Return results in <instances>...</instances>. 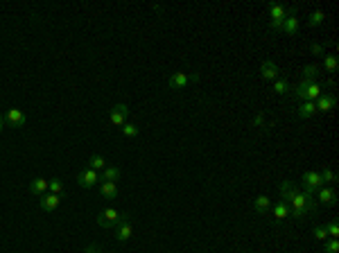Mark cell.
I'll use <instances>...</instances> for the list:
<instances>
[{
	"label": "cell",
	"mask_w": 339,
	"mask_h": 253,
	"mask_svg": "<svg viewBox=\"0 0 339 253\" xmlns=\"http://www.w3.org/2000/svg\"><path fill=\"white\" fill-rule=\"evenodd\" d=\"M281 32H285L287 36H294L296 32H299V18H296V7L287 9V16H285V21H283V25H281Z\"/></svg>",
	"instance_id": "ba28073f"
},
{
	"label": "cell",
	"mask_w": 339,
	"mask_h": 253,
	"mask_svg": "<svg viewBox=\"0 0 339 253\" xmlns=\"http://www.w3.org/2000/svg\"><path fill=\"white\" fill-rule=\"evenodd\" d=\"M314 106H317V111H321V113H328V111H332L337 106V97L332 95V93H323L321 97L314 100Z\"/></svg>",
	"instance_id": "30bf717a"
},
{
	"label": "cell",
	"mask_w": 339,
	"mask_h": 253,
	"mask_svg": "<svg viewBox=\"0 0 339 253\" xmlns=\"http://www.w3.org/2000/svg\"><path fill=\"white\" fill-rule=\"evenodd\" d=\"M127 118H129V106L127 104H115L113 109H111V113H109V122L113 124V126H122L124 122H127Z\"/></svg>",
	"instance_id": "8992f818"
},
{
	"label": "cell",
	"mask_w": 339,
	"mask_h": 253,
	"mask_svg": "<svg viewBox=\"0 0 339 253\" xmlns=\"http://www.w3.org/2000/svg\"><path fill=\"white\" fill-rule=\"evenodd\" d=\"M317 73H319L317 64L305 66V68H303V82H314V79H317Z\"/></svg>",
	"instance_id": "d4e9b609"
},
{
	"label": "cell",
	"mask_w": 339,
	"mask_h": 253,
	"mask_svg": "<svg viewBox=\"0 0 339 253\" xmlns=\"http://www.w3.org/2000/svg\"><path fill=\"white\" fill-rule=\"evenodd\" d=\"M269 16H272L269 27L281 32V25H283V21H285V16H287V7H283V5H269Z\"/></svg>",
	"instance_id": "5b68a950"
},
{
	"label": "cell",
	"mask_w": 339,
	"mask_h": 253,
	"mask_svg": "<svg viewBox=\"0 0 339 253\" xmlns=\"http://www.w3.org/2000/svg\"><path fill=\"white\" fill-rule=\"evenodd\" d=\"M194 82H199V73H192V75H188V73H174L168 79V86L174 88V91H181V88H185L188 84H194Z\"/></svg>",
	"instance_id": "277c9868"
},
{
	"label": "cell",
	"mask_w": 339,
	"mask_h": 253,
	"mask_svg": "<svg viewBox=\"0 0 339 253\" xmlns=\"http://www.w3.org/2000/svg\"><path fill=\"white\" fill-rule=\"evenodd\" d=\"M120 131H122L127 138H133V136H138V126H136V124H129V122H124L122 126H120Z\"/></svg>",
	"instance_id": "f546056e"
},
{
	"label": "cell",
	"mask_w": 339,
	"mask_h": 253,
	"mask_svg": "<svg viewBox=\"0 0 339 253\" xmlns=\"http://www.w3.org/2000/svg\"><path fill=\"white\" fill-rule=\"evenodd\" d=\"M269 208H272V199H269L267 195H260V197H255V199H253V210L258 215H267Z\"/></svg>",
	"instance_id": "e0dca14e"
},
{
	"label": "cell",
	"mask_w": 339,
	"mask_h": 253,
	"mask_svg": "<svg viewBox=\"0 0 339 253\" xmlns=\"http://www.w3.org/2000/svg\"><path fill=\"white\" fill-rule=\"evenodd\" d=\"M292 91H294V95L299 97V100H303V102H314L317 97L323 95L321 84H317V82H301L299 86L292 88Z\"/></svg>",
	"instance_id": "7a4b0ae2"
},
{
	"label": "cell",
	"mask_w": 339,
	"mask_h": 253,
	"mask_svg": "<svg viewBox=\"0 0 339 253\" xmlns=\"http://www.w3.org/2000/svg\"><path fill=\"white\" fill-rule=\"evenodd\" d=\"M323 251H326V253H339V242H337V237H328V240L323 242Z\"/></svg>",
	"instance_id": "f1b7e54d"
},
{
	"label": "cell",
	"mask_w": 339,
	"mask_h": 253,
	"mask_svg": "<svg viewBox=\"0 0 339 253\" xmlns=\"http://www.w3.org/2000/svg\"><path fill=\"white\" fill-rule=\"evenodd\" d=\"M77 183L82 185V188H86V190H91V188H95L97 183H100V172H95V170H84V172H80L77 174Z\"/></svg>",
	"instance_id": "52a82bcc"
},
{
	"label": "cell",
	"mask_w": 339,
	"mask_h": 253,
	"mask_svg": "<svg viewBox=\"0 0 339 253\" xmlns=\"http://www.w3.org/2000/svg\"><path fill=\"white\" fill-rule=\"evenodd\" d=\"M326 23V14L321 12V9H317V12H312L308 16V25L310 27H317V25H323Z\"/></svg>",
	"instance_id": "603a6c76"
},
{
	"label": "cell",
	"mask_w": 339,
	"mask_h": 253,
	"mask_svg": "<svg viewBox=\"0 0 339 253\" xmlns=\"http://www.w3.org/2000/svg\"><path fill=\"white\" fill-rule=\"evenodd\" d=\"M274 91H276L278 95H290V91H292V84H290V79H285V77H278L276 82H274Z\"/></svg>",
	"instance_id": "7402d4cb"
},
{
	"label": "cell",
	"mask_w": 339,
	"mask_h": 253,
	"mask_svg": "<svg viewBox=\"0 0 339 253\" xmlns=\"http://www.w3.org/2000/svg\"><path fill=\"white\" fill-rule=\"evenodd\" d=\"M260 75H262V79H267V82H276L278 79V66L272 61V59H267V61H262L260 66Z\"/></svg>",
	"instance_id": "9a60e30c"
},
{
	"label": "cell",
	"mask_w": 339,
	"mask_h": 253,
	"mask_svg": "<svg viewBox=\"0 0 339 253\" xmlns=\"http://www.w3.org/2000/svg\"><path fill=\"white\" fill-rule=\"evenodd\" d=\"M319 176H321V183L328 185V183H337V174L330 170V167H323L321 172H319Z\"/></svg>",
	"instance_id": "cb8c5ba5"
},
{
	"label": "cell",
	"mask_w": 339,
	"mask_h": 253,
	"mask_svg": "<svg viewBox=\"0 0 339 253\" xmlns=\"http://www.w3.org/2000/svg\"><path fill=\"white\" fill-rule=\"evenodd\" d=\"M129 215L127 213H120V210H115V208H104V210H100L97 213V226H102V228H115L122 219H127Z\"/></svg>",
	"instance_id": "3957f363"
},
{
	"label": "cell",
	"mask_w": 339,
	"mask_h": 253,
	"mask_svg": "<svg viewBox=\"0 0 339 253\" xmlns=\"http://www.w3.org/2000/svg\"><path fill=\"white\" fill-rule=\"evenodd\" d=\"M84 253H100V246H97V244H88L86 249H84Z\"/></svg>",
	"instance_id": "836d02e7"
},
{
	"label": "cell",
	"mask_w": 339,
	"mask_h": 253,
	"mask_svg": "<svg viewBox=\"0 0 339 253\" xmlns=\"http://www.w3.org/2000/svg\"><path fill=\"white\" fill-rule=\"evenodd\" d=\"M118 179H120V167H113V165H106L100 174V181H111V183H115Z\"/></svg>",
	"instance_id": "d6986e66"
},
{
	"label": "cell",
	"mask_w": 339,
	"mask_h": 253,
	"mask_svg": "<svg viewBox=\"0 0 339 253\" xmlns=\"http://www.w3.org/2000/svg\"><path fill=\"white\" fill-rule=\"evenodd\" d=\"M59 204H61L59 195H52V192H50V195H41L39 197V206H41L43 213H52V210H57Z\"/></svg>",
	"instance_id": "8fae6325"
},
{
	"label": "cell",
	"mask_w": 339,
	"mask_h": 253,
	"mask_svg": "<svg viewBox=\"0 0 339 253\" xmlns=\"http://www.w3.org/2000/svg\"><path fill=\"white\" fill-rule=\"evenodd\" d=\"M317 113V106H314V102H303V104L296 109V115H299L301 120H308L312 118V115Z\"/></svg>",
	"instance_id": "ac0fdd59"
},
{
	"label": "cell",
	"mask_w": 339,
	"mask_h": 253,
	"mask_svg": "<svg viewBox=\"0 0 339 253\" xmlns=\"http://www.w3.org/2000/svg\"><path fill=\"white\" fill-rule=\"evenodd\" d=\"M326 231H328V237H337V235H339V224H337V219H330V222L326 224Z\"/></svg>",
	"instance_id": "1f68e13d"
},
{
	"label": "cell",
	"mask_w": 339,
	"mask_h": 253,
	"mask_svg": "<svg viewBox=\"0 0 339 253\" xmlns=\"http://www.w3.org/2000/svg\"><path fill=\"white\" fill-rule=\"evenodd\" d=\"M48 190L52 192V195H61V192H63V181L59 179V176L50 179V181H48Z\"/></svg>",
	"instance_id": "83f0119b"
},
{
	"label": "cell",
	"mask_w": 339,
	"mask_h": 253,
	"mask_svg": "<svg viewBox=\"0 0 339 253\" xmlns=\"http://www.w3.org/2000/svg\"><path fill=\"white\" fill-rule=\"evenodd\" d=\"M109 165V163H106V158L104 156H100V154H95V156H91V170H95V172H100V170H104V167Z\"/></svg>",
	"instance_id": "484cf974"
},
{
	"label": "cell",
	"mask_w": 339,
	"mask_h": 253,
	"mask_svg": "<svg viewBox=\"0 0 339 253\" xmlns=\"http://www.w3.org/2000/svg\"><path fill=\"white\" fill-rule=\"evenodd\" d=\"M100 195L106 197V199H115V197H118V185L111 183V181H102V183H100Z\"/></svg>",
	"instance_id": "ffe728a7"
},
{
	"label": "cell",
	"mask_w": 339,
	"mask_h": 253,
	"mask_svg": "<svg viewBox=\"0 0 339 253\" xmlns=\"http://www.w3.org/2000/svg\"><path fill=\"white\" fill-rule=\"evenodd\" d=\"M321 185L323 183H321L319 172H305V174H303V192H305V195H314Z\"/></svg>",
	"instance_id": "9c48e42d"
},
{
	"label": "cell",
	"mask_w": 339,
	"mask_h": 253,
	"mask_svg": "<svg viewBox=\"0 0 339 253\" xmlns=\"http://www.w3.org/2000/svg\"><path fill=\"white\" fill-rule=\"evenodd\" d=\"M115 231V240L118 242H127L129 237H131V233H133V228H131V219H122V222L118 224V226L113 228Z\"/></svg>",
	"instance_id": "7c38bea8"
},
{
	"label": "cell",
	"mask_w": 339,
	"mask_h": 253,
	"mask_svg": "<svg viewBox=\"0 0 339 253\" xmlns=\"http://www.w3.org/2000/svg\"><path fill=\"white\" fill-rule=\"evenodd\" d=\"M287 217H290V206H287L283 199H278L276 204H274V222L281 224V222H285Z\"/></svg>",
	"instance_id": "2e32d148"
},
{
	"label": "cell",
	"mask_w": 339,
	"mask_h": 253,
	"mask_svg": "<svg viewBox=\"0 0 339 253\" xmlns=\"http://www.w3.org/2000/svg\"><path fill=\"white\" fill-rule=\"evenodd\" d=\"M5 120H7V124L9 126H14V129H18V126H23L25 124V113H23L21 109H9L7 111V115H5Z\"/></svg>",
	"instance_id": "5bb4252c"
},
{
	"label": "cell",
	"mask_w": 339,
	"mask_h": 253,
	"mask_svg": "<svg viewBox=\"0 0 339 253\" xmlns=\"http://www.w3.org/2000/svg\"><path fill=\"white\" fill-rule=\"evenodd\" d=\"M310 52L317 54V57H326V45H321V43H312V45H310Z\"/></svg>",
	"instance_id": "d6a6232c"
},
{
	"label": "cell",
	"mask_w": 339,
	"mask_h": 253,
	"mask_svg": "<svg viewBox=\"0 0 339 253\" xmlns=\"http://www.w3.org/2000/svg\"><path fill=\"white\" fill-rule=\"evenodd\" d=\"M45 190H48V181H45V179L36 176L34 181H30V192H32V195L41 197V195H45Z\"/></svg>",
	"instance_id": "44dd1931"
},
{
	"label": "cell",
	"mask_w": 339,
	"mask_h": 253,
	"mask_svg": "<svg viewBox=\"0 0 339 253\" xmlns=\"http://www.w3.org/2000/svg\"><path fill=\"white\" fill-rule=\"evenodd\" d=\"M281 199L290 206V215L294 219H305L308 213H317V201L312 199V195H305L292 181L281 183Z\"/></svg>",
	"instance_id": "6da1fadb"
},
{
	"label": "cell",
	"mask_w": 339,
	"mask_h": 253,
	"mask_svg": "<svg viewBox=\"0 0 339 253\" xmlns=\"http://www.w3.org/2000/svg\"><path fill=\"white\" fill-rule=\"evenodd\" d=\"M312 235L317 237L319 242H326V240H328V231H326V226H314V228H312Z\"/></svg>",
	"instance_id": "4dcf8cb0"
},
{
	"label": "cell",
	"mask_w": 339,
	"mask_h": 253,
	"mask_svg": "<svg viewBox=\"0 0 339 253\" xmlns=\"http://www.w3.org/2000/svg\"><path fill=\"white\" fill-rule=\"evenodd\" d=\"M337 66H339V61H337L335 54H326V57H323V70H326V73H335Z\"/></svg>",
	"instance_id": "4316f807"
},
{
	"label": "cell",
	"mask_w": 339,
	"mask_h": 253,
	"mask_svg": "<svg viewBox=\"0 0 339 253\" xmlns=\"http://www.w3.org/2000/svg\"><path fill=\"white\" fill-rule=\"evenodd\" d=\"M317 199H319V204H323V206H335L337 204V192L332 188H328V185H321V188L317 190Z\"/></svg>",
	"instance_id": "4fadbf2b"
},
{
	"label": "cell",
	"mask_w": 339,
	"mask_h": 253,
	"mask_svg": "<svg viewBox=\"0 0 339 253\" xmlns=\"http://www.w3.org/2000/svg\"><path fill=\"white\" fill-rule=\"evenodd\" d=\"M0 131H3V115H0Z\"/></svg>",
	"instance_id": "e575fe53"
}]
</instances>
